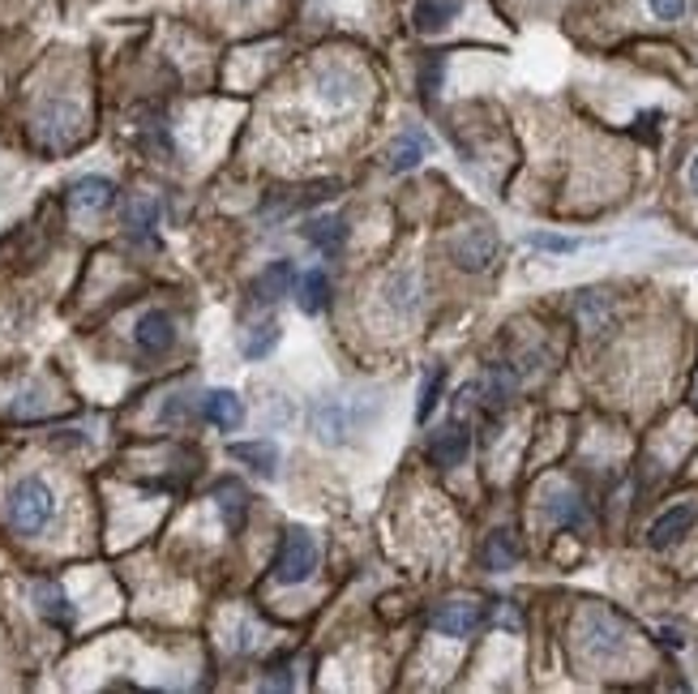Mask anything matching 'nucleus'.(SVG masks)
Returning a JSON list of instances; mask_svg holds the SVG:
<instances>
[{
	"label": "nucleus",
	"instance_id": "17",
	"mask_svg": "<svg viewBox=\"0 0 698 694\" xmlns=\"http://www.w3.org/2000/svg\"><path fill=\"white\" fill-rule=\"evenodd\" d=\"M214 501H219V510H223V523H227V532H240V523H245V510H249V493L236 485V481H227V485L214 488Z\"/></svg>",
	"mask_w": 698,
	"mask_h": 694
},
{
	"label": "nucleus",
	"instance_id": "21",
	"mask_svg": "<svg viewBox=\"0 0 698 694\" xmlns=\"http://www.w3.org/2000/svg\"><path fill=\"white\" fill-rule=\"evenodd\" d=\"M514 561H519L514 536H510V532H493L489 545H485V566H489V570H510Z\"/></svg>",
	"mask_w": 698,
	"mask_h": 694
},
{
	"label": "nucleus",
	"instance_id": "5",
	"mask_svg": "<svg viewBox=\"0 0 698 694\" xmlns=\"http://www.w3.org/2000/svg\"><path fill=\"white\" fill-rule=\"evenodd\" d=\"M428 622H433L437 634H446V639H468V634H476V630H481L485 609H481V605H472V600H450V605H441Z\"/></svg>",
	"mask_w": 698,
	"mask_h": 694
},
{
	"label": "nucleus",
	"instance_id": "25",
	"mask_svg": "<svg viewBox=\"0 0 698 694\" xmlns=\"http://www.w3.org/2000/svg\"><path fill=\"white\" fill-rule=\"evenodd\" d=\"M441 369L437 373H428V382H424V391H420V408H416V417L420 420H428V412H433V404H437V395H441Z\"/></svg>",
	"mask_w": 698,
	"mask_h": 694
},
{
	"label": "nucleus",
	"instance_id": "13",
	"mask_svg": "<svg viewBox=\"0 0 698 694\" xmlns=\"http://www.w3.org/2000/svg\"><path fill=\"white\" fill-rule=\"evenodd\" d=\"M296 287V267L291 262H271L262 275H258V283H253V300H262V305H275V300H283L287 292Z\"/></svg>",
	"mask_w": 698,
	"mask_h": 694
},
{
	"label": "nucleus",
	"instance_id": "19",
	"mask_svg": "<svg viewBox=\"0 0 698 694\" xmlns=\"http://www.w3.org/2000/svg\"><path fill=\"white\" fill-rule=\"evenodd\" d=\"M304 236H309L322 253H339L344 240H348V223H344V219H313V223L304 227Z\"/></svg>",
	"mask_w": 698,
	"mask_h": 694
},
{
	"label": "nucleus",
	"instance_id": "4",
	"mask_svg": "<svg viewBox=\"0 0 698 694\" xmlns=\"http://www.w3.org/2000/svg\"><path fill=\"white\" fill-rule=\"evenodd\" d=\"M313 90H317V99H322L331 112H348V108L360 103V77H356L348 65H326V70L317 73Z\"/></svg>",
	"mask_w": 698,
	"mask_h": 694
},
{
	"label": "nucleus",
	"instance_id": "12",
	"mask_svg": "<svg viewBox=\"0 0 698 694\" xmlns=\"http://www.w3.org/2000/svg\"><path fill=\"white\" fill-rule=\"evenodd\" d=\"M207 420L214 429H223V433H236L240 424H245V404L232 395V391H210L207 395Z\"/></svg>",
	"mask_w": 698,
	"mask_h": 694
},
{
	"label": "nucleus",
	"instance_id": "7",
	"mask_svg": "<svg viewBox=\"0 0 698 694\" xmlns=\"http://www.w3.org/2000/svg\"><path fill=\"white\" fill-rule=\"evenodd\" d=\"M468 450H472V437H468V429L454 420V424H446V429H437L433 433V442H428V459H433V468H459L463 459H468Z\"/></svg>",
	"mask_w": 698,
	"mask_h": 694
},
{
	"label": "nucleus",
	"instance_id": "15",
	"mask_svg": "<svg viewBox=\"0 0 698 694\" xmlns=\"http://www.w3.org/2000/svg\"><path fill=\"white\" fill-rule=\"evenodd\" d=\"M70 202H73V210H108L116 202V185L103 181V176H86V181L73 185Z\"/></svg>",
	"mask_w": 698,
	"mask_h": 694
},
{
	"label": "nucleus",
	"instance_id": "24",
	"mask_svg": "<svg viewBox=\"0 0 698 694\" xmlns=\"http://www.w3.org/2000/svg\"><path fill=\"white\" fill-rule=\"evenodd\" d=\"M279 344V326L275 322H266V326H253V335L245 339V356L249 360H262V356H271Z\"/></svg>",
	"mask_w": 698,
	"mask_h": 694
},
{
	"label": "nucleus",
	"instance_id": "10",
	"mask_svg": "<svg viewBox=\"0 0 698 694\" xmlns=\"http://www.w3.org/2000/svg\"><path fill=\"white\" fill-rule=\"evenodd\" d=\"M545 510H549V519L561 523V528H587V506H583V497H578L574 488L553 485L545 493Z\"/></svg>",
	"mask_w": 698,
	"mask_h": 694
},
{
	"label": "nucleus",
	"instance_id": "20",
	"mask_svg": "<svg viewBox=\"0 0 698 694\" xmlns=\"http://www.w3.org/2000/svg\"><path fill=\"white\" fill-rule=\"evenodd\" d=\"M424 150H428V141L420 129H408L403 138L390 146V172H412L420 159H424Z\"/></svg>",
	"mask_w": 698,
	"mask_h": 694
},
{
	"label": "nucleus",
	"instance_id": "3",
	"mask_svg": "<svg viewBox=\"0 0 698 694\" xmlns=\"http://www.w3.org/2000/svg\"><path fill=\"white\" fill-rule=\"evenodd\" d=\"M626 634H630L626 622L618 614H609V609H591L578 622V643L596 660H613L618 652H626Z\"/></svg>",
	"mask_w": 698,
	"mask_h": 694
},
{
	"label": "nucleus",
	"instance_id": "14",
	"mask_svg": "<svg viewBox=\"0 0 698 694\" xmlns=\"http://www.w3.org/2000/svg\"><path fill=\"white\" fill-rule=\"evenodd\" d=\"M296 305L304 309V313H322L326 309V300H331V275L326 271H304V275H296Z\"/></svg>",
	"mask_w": 698,
	"mask_h": 694
},
{
	"label": "nucleus",
	"instance_id": "11",
	"mask_svg": "<svg viewBox=\"0 0 698 694\" xmlns=\"http://www.w3.org/2000/svg\"><path fill=\"white\" fill-rule=\"evenodd\" d=\"M386 309L390 313H399V318H408V313H416L420 305V278L416 271H395V275L386 278Z\"/></svg>",
	"mask_w": 698,
	"mask_h": 694
},
{
	"label": "nucleus",
	"instance_id": "29",
	"mask_svg": "<svg viewBox=\"0 0 698 694\" xmlns=\"http://www.w3.org/2000/svg\"><path fill=\"white\" fill-rule=\"evenodd\" d=\"M686 189L698 198V146H695V154H690V163H686Z\"/></svg>",
	"mask_w": 698,
	"mask_h": 694
},
{
	"label": "nucleus",
	"instance_id": "27",
	"mask_svg": "<svg viewBox=\"0 0 698 694\" xmlns=\"http://www.w3.org/2000/svg\"><path fill=\"white\" fill-rule=\"evenodd\" d=\"M154 219H159V207H154V202H141V207L134 210V232H150Z\"/></svg>",
	"mask_w": 698,
	"mask_h": 694
},
{
	"label": "nucleus",
	"instance_id": "28",
	"mask_svg": "<svg viewBox=\"0 0 698 694\" xmlns=\"http://www.w3.org/2000/svg\"><path fill=\"white\" fill-rule=\"evenodd\" d=\"M532 245L536 249H553V253H570L574 249V240H561V236H532Z\"/></svg>",
	"mask_w": 698,
	"mask_h": 694
},
{
	"label": "nucleus",
	"instance_id": "18",
	"mask_svg": "<svg viewBox=\"0 0 698 694\" xmlns=\"http://www.w3.org/2000/svg\"><path fill=\"white\" fill-rule=\"evenodd\" d=\"M454 17H459V0H420L416 4V26L424 35L446 30Z\"/></svg>",
	"mask_w": 698,
	"mask_h": 694
},
{
	"label": "nucleus",
	"instance_id": "30",
	"mask_svg": "<svg viewBox=\"0 0 698 694\" xmlns=\"http://www.w3.org/2000/svg\"><path fill=\"white\" fill-rule=\"evenodd\" d=\"M232 4H249V0H232Z\"/></svg>",
	"mask_w": 698,
	"mask_h": 694
},
{
	"label": "nucleus",
	"instance_id": "23",
	"mask_svg": "<svg viewBox=\"0 0 698 694\" xmlns=\"http://www.w3.org/2000/svg\"><path fill=\"white\" fill-rule=\"evenodd\" d=\"M77 121H82V116H77L73 103H48V108L39 112V125H43V129H57V134H73Z\"/></svg>",
	"mask_w": 698,
	"mask_h": 694
},
{
	"label": "nucleus",
	"instance_id": "6",
	"mask_svg": "<svg viewBox=\"0 0 698 694\" xmlns=\"http://www.w3.org/2000/svg\"><path fill=\"white\" fill-rule=\"evenodd\" d=\"M454 262L463 267V271H485L493 258H497V236H493V227H468L459 240H454Z\"/></svg>",
	"mask_w": 698,
	"mask_h": 694
},
{
	"label": "nucleus",
	"instance_id": "1",
	"mask_svg": "<svg viewBox=\"0 0 698 694\" xmlns=\"http://www.w3.org/2000/svg\"><path fill=\"white\" fill-rule=\"evenodd\" d=\"M4 519L17 536H39L57 519V488L43 476H22L4 497Z\"/></svg>",
	"mask_w": 698,
	"mask_h": 694
},
{
	"label": "nucleus",
	"instance_id": "8",
	"mask_svg": "<svg viewBox=\"0 0 698 694\" xmlns=\"http://www.w3.org/2000/svg\"><path fill=\"white\" fill-rule=\"evenodd\" d=\"M134 339H138V347L146 356H163L167 347L176 344V322H172L163 309H150V313H141L138 318Z\"/></svg>",
	"mask_w": 698,
	"mask_h": 694
},
{
	"label": "nucleus",
	"instance_id": "31",
	"mask_svg": "<svg viewBox=\"0 0 698 694\" xmlns=\"http://www.w3.org/2000/svg\"><path fill=\"white\" fill-rule=\"evenodd\" d=\"M695 395H698V382H695Z\"/></svg>",
	"mask_w": 698,
	"mask_h": 694
},
{
	"label": "nucleus",
	"instance_id": "16",
	"mask_svg": "<svg viewBox=\"0 0 698 694\" xmlns=\"http://www.w3.org/2000/svg\"><path fill=\"white\" fill-rule=\"evenodd\" d=\"M227 455H232L236 463H249V468L262 472V476H275V472H279V450H275V442H236Z\"/></svg>",
	"mask_w": 698,
	"mask_h": 694
},
{
	"label": "nucleus",
	"instance_id": "22",
	"mask_svg": "<svg viewBox=\"0 0 698 694\" xmlns=\"http://www.w3.org/2000/svg\"><path fill=\"white\" fill-rule=\"evenodd\" d=\"M35 596H39V614L48 618V622H61V625H70V600L61 596V587H52V583H39L35 587Z\"/></svg>",
	"mask_w": 698,
	"mask_h": 694
},
{
	"label": "nucleus",
	"instance_id": "26",
	"mask_svg": "<svg viewBox=\"0 0 698 694\" xmlns=\"http://www.w3.org/2000/svg\"><path fill=\"white\" fill-rule=\"evenodd\" d=\"M647 4H651V13L664 17V22H677V17L686 13V0H647Z\"/></svg>",
	"mask_w": 698,
	"mask_h": 694
},
{
	"label": "nucleus",
	"instance_id": "9",
	"mask_svg": "<svg viewBox=\"0 0 698 694\" xmlns=\"http://www.w3.org/2000/svg\"><path fill=\"white\" fill-rule=\"evenodd\" d=\"M695 519H698V506H673V510H664V515L651 523V532H647L651 549H673V545L695 528Z\"/></svg>",
	"mask_w": 698,
	"mask_h": 694
},
{
	"label": "nucleus",
	"instance_id": "2",
	"mask_svg": "<svg viewBox=\"0 0 698 694\" xmlns=\"http://www.w3.org/2000/svg\"><path fill=\"white\" fill-rule=\"evenodd\" d=\"M317 570V541L300 528H291L283 536L279 554H275V566H271V583L279 587H296V583H309Z\"/></svg>",
	"mask_w": 698,
	"mask_h": 694
}]
</instances>
